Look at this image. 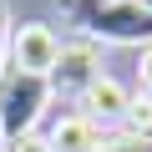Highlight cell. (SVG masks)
Returning a JSON list of instances; mask_svg holds the SVG:
<instances>
[{
  "instance_id": "6da1fadb",
  "label": "cell",
  "mask_w": 152,
  "mask_h": 152,
  "mask_svg": "<svg viewBox=\"0 0 152 152\" xmlns=\"http://www.w3.org/2000/svg\"><path fill=\"white\" fill-rule=\"evenodd\" d=\"M81 26L102 41H117V46H152V15L137 0H86Z\"/></svg>"
},
{
  "instance_id": "7a4b0ae2",
  "label": "cell",
  "mask_w": 152,
  "mask_h": 152,
  "mask_svg": "<svg viewBox=\"0 0 152 152\" xmlns=\"http://www.w3.org/2000/svg\"><path fill=\"white\" fill-rule=\"evenodd\" d=\"M46 96H51V81H41V76L10 71L5 81H0V132H5V142L31 137V127H36Z\"/></svg>"
},
{
  "instance_id": "3957f363",
  "label": "cell",
  "mask_w": 152,
  "mask_h": 152,
  "mask_svg": "<svg viewBox=\"0 0 152 152\" xmlns=\"http://www.w3.org/2000/svg\"><path fill=\"white\" fill-rule=\"evenodd\" d=\"M56 56H61V41H56L51 26L31 20V26L10 31V71H20V76H41V81H46V76L56 71Z\"/></svg>"
},
{
  "instance_id": "277c9868",
  "label": "cell",
  "mask_w": 152,
  "mask_h": 152,
  "mask_svg": "<svg viewBox=\"0 0 152 152\" xmlns=\"http://www.w3.org/2000/svg\"><path fill=\"white\" fill-rule=\"evenodd\" d=\"M102 76V61H96V51L86 46V41H76V46H61V56H56V71L46 76V81L56 86V91H66V96H76L81 102L86 96V86Z\"/></svg>"
},
{
  "instance_id": "5b68a950",
  "label": "cell",
  "mask_w": 152,
  "mask_h": 152,
  "mask_svg": "<svg viewBox=\"0 0 152 152\" xmlns=\"http://www.w3.org/2000/svg\"><path fill=\"white\" fill-rule=\"evenodd\" d=\"M127 107H132V91H127L122 81H112V76H96V81L86 86V96H81V117H86L91 127H117V122H127Z\"/></svg>"
},
{
  "instance_id": "8992f818",
  "label": "cell",
  "mask_w": 152,
  "mask_h": 152,
  "mask_svg": "<svg viewBox=\"0 0 152 152\" xmlns=\"http://www.w3.org/2000/svg\"><path fill=\"white\" fill-rule=\"evenodd\" d=\"M46 147L51 152H102V127H91L81 112H71V117H61L51 127Z\"/></svg>"
},
{
  "instance_id": "52a82bcc",
  "label": "cell",
  "mask_w": 152,
  "mask_h": 152,
  "mask_svg": "<svg viewBox=\"0 0 152 152\" xmlns=\"http://www.w3.org/2000/svg\"><path fill=\"white\" fill-rule=\"evenodd\" d=\"M127 137L152 142V96H132V107H127Z\"/></svg>"
},
{
  "instance_id": "ba28073f",
  "label": "cell",
  "mask_w": 152,
  "mask_h": 152,
  "mask_svg": "<svg viewBox=\"0 0 152 152\" xmlns=\"http://www.w3.org/2000/svg\"><path fill=\"white\" fill-rule=\"evenodd\" d=\"M102 152H152V142H142V137H117V142H102Z\"/></svg>"
},
{
  "instance_id": "9c48e42d",
  "label": "cell",
  "mask_w": 152,
  "mask_h": 152,
  "mask_svg": "<svg viewBox=\"0 0 152 152\" xmlns=\"http://www.w3.org/2000/svg\"><path fill=\"white\" fill-rule=\"evenodd\" d=\"M137 81H142V96H152V46H142V61H137Z\"/></svg>"
},
{
  "instance_id": "30bf717a",
  "label": "cell",
  "mask_w": 152,
  "mask_h": 152,
  "mask_svg": "<svg viewBox=\"0 0 152 152\" xmlns=\"http://www.w3.org/2000/svg\"><path fill=\"white\" fill-rule=\"evenodd\" d=\"M5 152H51V147H46V137H15V142H5Z\"/></svg>"
},
{
  "instance_id": "8fae6325",
  "label": "cell",
  "mask_w": 152,
  "mask_h": 152,
  "mask_svg": "<svg viewBox=\"0 0 152 152\" xmlns=\"http://www.w3.org/2000/svg\"><path fill=\"white\" fill-rule=\"evenodd\" d=\"M5 56H10V15L0 5V66H5Z\"/></svg>"
},
{
  "instance_id": "7c38bea8",
  "label": "cell",
  "mask_w": 152,
  "mask_h": 152,
  "mask_svg": "<svg viewBox=\"0 0 152 152\" xmlns=\"http://www.w3.org/2000/svg\"><path fill=\"white\" fill-rule=\"evenodd\" d=\"M137 5H142V10H147V15H152V0H137Z\"/></svg>"
},
{
  "instance_id": "4fadbf2b",
  "label": "cell",
  "mask_w": 152,
  "mask_h": 152,
  "mask_svg": "<svg viewBox=\"0 0 152 152\" xmlns=\"http://www.w3.org/2000/svg\"><path fill=\"white\" fill-rule=\"evenodd\" d=\"M0 152H5V132H0Z\"/></svg>"
}]
</instances>
